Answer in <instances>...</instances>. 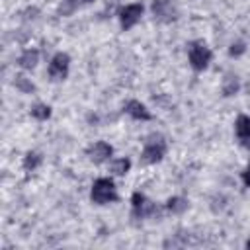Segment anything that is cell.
Here are the masks:
<instances>
[{
	"mask_svg": "<svg viewBox=\"0 0 250 250\" xmlns=\"http://www.w3.org/2000/svg\"><path fill=\"white\" fill-rule=\"evenodd\" d=\"M90 199L96 205H107L111 201H117V188L111 178H98L92 184Z\"/></svg>",
	"mask_w": 250,
	"mask_h": 250,
	"instance_id": "1",
	"label": "cell"
},
{
	"mask_svg": "<svg viewBox=\"0 0 250 250\" xmlns=\"http://www.w3.org/2000/svg\"><path fill=\"white\" fill-rule=\"evenodd\" d=\"M211 49L203 43V41H191L189 47H188V59H189V66L195 70V72H201L209 66L211 62Z\"/></svg>",
	"mask_w": 250,
	"mask_h": 250,
	"instance_id": "2",
	"label": "cell"
},
{
	"mask_svg": "<svg viewBox=\"0 0 250 250\" xmlns=\"http://www.w3.org/2000/svg\"><path fill=\"white\" fill-rule=\"evenodd\" d=\"M131 213H133L135 219H148V217H158L160 209L145 193L133 191V195H131Z\"/></svg>",
	"mask_w": 250,
	"mask_h": 250,
	"instance_id": "3",
	"label": "cell"
},
{
	"mask_svg": "<svg viewBox=\"0 0 250 250\" xmlns=\"http://www.w3.org/2000/svg\"><path fill=\"white\" fill-rule=\"evenodd\" d=\"M166 141L160 137V135H152L146 143H145V146H143V152H141V160L145 162V164H156V162H160L162 158H164V154H166Z\"/></svg>",
	"mask_w": 250,
	"mask_h": 250,
	"instance_id": "4",
	"label": "cell"
},
{
	"mask_svg": "<svg viewBox=\"0 0 250 250\" xmlns=\"http://www.w3.org/2000/svg\"><path fill=\"white\" fill-rule=\"evenodd\" d=\"M143 12H145V6L135 2V4H127L119 10V23H121V29L123 31H129L131 27H135L141 18H143Z\"/></svg>",
	"mask_w": 250,
	"mask_h": 250,
	"instance_id": "5",
	"label": "cell"
},
{
	"mask_svg": "<svg viewBox=\"0 0 250 250\" xmlns=\"http://www.w3.org/2000/svg\"><path fill=\"white\" fill-rule=\"evenodd\" d=\"M68 66H70V57H68L66 53H57V55H53V59H51V62H49V68H47L49 78H51L53 82L64 80V78L68 76Z\"/></svg>",
	"mask_w": 250,
	"mask_h": 250,
	"instance_id": "6",
	"label": "cell"
},
{
	"mask_svg": "<svg viewBox=\"0 0 250 250\" xmlns=\"http://www.w3.org/2000/svg\"><path fill=\"white\" fill-rule=\"evenodd\" d=\"M150 10H152L154 20H158L162 23H170L178 18V12H176V8L170 0H152Z\"/></svg>",
	"mask_w": 250,
	"mask_h": 250,
	"instance_id": "7",
	"label": "cell"
},
{
	"mask_svg": "<svg viewBox=\"0 0 250 250\" xmlns=\"http://www.w3.org/2000/svg\"><path fill=\"white\" fill-rule=\"evenodd\" d=\"M86 154L94 164H102V162H105L113 156V146L105 141H98V143H94L92 146L86 148Z\"/></svg>",
	"mask_w": 250,
	"mask_h": 250,
	"instance_id": "8",
	"label": "cell"
},
{
	"mask_svg": "<svg viewBox=\"0 0 250 250\" xmlns=\"http://www.w3.org/2000/svg\"><path fill=\"white\" fill-rule=\"evenodd\" d=\"M234 135L240 146L250 148V115H238L234 121Z\"/></svg>",
	"mask_w": 250,
	"mask_h": 250,
	"instance_id": "9",
	"label": "cell"
},
{
	"mask_svg": "<svg viewBox=\"0 0 250 250\" xmlns=\"http://www.w3.org/2000/svg\"><path fill=\"white\" fill-rule=\"evenodd\" d=\"M123 111H125L129 117L137 119V121H150V119H152V113H150V111L146 109V105L141 104L139 100H129V102L125 104Z\"/></svg>",
	"mask_w": 250,
	"mask_h": 250,
	"instance_id": "10",
	"label": "cell"
},
{
	"mask_svg": "<svg viewBox=\"0 0 250 250\" xmlns=\"http://www.w3.org/2000/svg\"><path fill=\"white\" fill-rule=\"evenodd\" d=\"M37 62H39V51H37V49H25V51L18 57V64H20L21 68H25V70L35 68Z\"/></svg>",
	"mask_w": 250,
	"mask_h": 250,
	"instance_id": "11",
	"label": "cell"
},
{
	"mask_svg": "<svg viewBox=\"0 0 250 250\" xmlns=\"http://www.w3.org/2000/svg\"><path fill=\"white\" fill-rule=\"evenodd\" d=\"M170 213H174V215H182L186 209H188V199H184V197H180V195H174V197H170L168 201H166V205H164Z\"/></svg>",
	"mask_w": 250,
	"mask_h": 250,
	"instance_id": "12",
	"label": "cell"
},
{
	"mask_svg": "<svg viewBox=\"0 0 250 250\" xmlns=\"http://www.w3.org/2000/svg\"><path fill=\"white\" fill-rule=\"evenodd\" d=\"M41 162H43V156H41L39 152H35V150H29V152H25V156H23V170H25V172H33V170L39 168Z\"/></svg>",
	"mask_w": 250,
	"mask_h": 250,
	"instance_id": "13",
	"label": "cell"
},
{
	"mask_svg": "<svg viewBox=\"0 0 250 250\" xmlns=\"http://www.w3.org/2000/svg\"><path fill=\"white\" fill-rule=\"evenodd\" d=\"M109 170H111L115 176H125V174L131 170V160H129V158H115V160H111Z\"/></svg>",
	"mask_w": 250,
	"mask_h": 250,
	"instance_id": "14",
	"label": "cell"
},
{
	"mask_svg": "<svg viewBox=\"0 0 250 250\" xmlns=\"http://www.w3.org/2000/svg\"><path fill=\"white\" fill-rule=\"evenodd\" d=\"M14 86H16L20 92H23V94H31V92H35V84H33L29 78H25L23 74H16V78H14Z\"/></svg>",
	"mask_w": 250,
	"mask_h": 250,
	"instance_id": "15",
	"label": "cell"
},
{
	"mask_svg": "<svg viewBox=\"0 0 250 250\" xmlns=\"http://www.w3.org/2000/svg\"><path fill=\"white\" fill-rule=\"evenodd\" d=\"M29 113H31V117H35L37 121H45V119L51 117V107H49L47 104H35Z\"/></svg>",
	"mask_w": 250,
	"mask_h": 250,
	"instance_id": "16",
	"label": "cell"
},
{
	"mask_svg": "<svg viewBox=\"0 0 250 250\" xmlns=\"http://www.w3.org/2000/svg\"><path fill=\"white\" fill-rule=\"evenodd\" d=\"M238 88H240V84H238V78L236 76H227L225 80H223V94L225 96H234L236 92H238Z\"/></svg>",
	"mask_w": 250,
	"mask_h": 250,
	"instance_id": "17",
	"label": "cell"
},
{
	"mask_svg": "<svg viewBox=\"0 0 250 250\" xmlns=\"http://www.w3.org/2000/svg\"><path fill=\"white\" fill-rule=\"evenodd\" d=\"M244 51H246L244 43H242V41H236V43H232V45H230V49H229V55H230V57H240Z\"/></svg>",
	"mask_w": 250,
	"mask_h": 250,
	"instance_id": "18",
	"label": "cell"
},
{
	"mask_svg": "<svg viewBox=\"0 0 250 250\" xmlns=\"http://www.w3.org/2000/svg\"><path fill=\"white\" fill-rule=\"evenodd\" d=\"M242 182H244V186L246 188H250V164L244 168V172H242Z\"/></svg>",
	"mask_w": 250,
	"mask_h": 250,
	"instance_id": "19",
	"label": "cell"
},
{
	"mask_svg": "<svg viewBox=\"0 0 250 250\" xmlns=\"http://www.w3.org/2000/svg\"><path fill=\"white\" fill-rule=\"evenodd\" d=\"M68 2L76 6V4H90V2H94V0H68Z\"/></svg>",
	"mask_w": 250,
	"mask_h": 250,
	"instance_id": "20",
	"label": "cell"
},
{
	"mask_svg": "<svg viewBox=\"0 0 250 250\" xmlns=\"http://www.w3.org/2000/svg\"><path fill=\"white\" fill-rule=\"evenodd\" d=\"M246 248H248V250H250V238H248V240H246Z\"/></svg>",
	"mask_w": 250,
	"mask_h": 250,
	"instance_id": "21",
	"label": "cell"
}]
</instances>
